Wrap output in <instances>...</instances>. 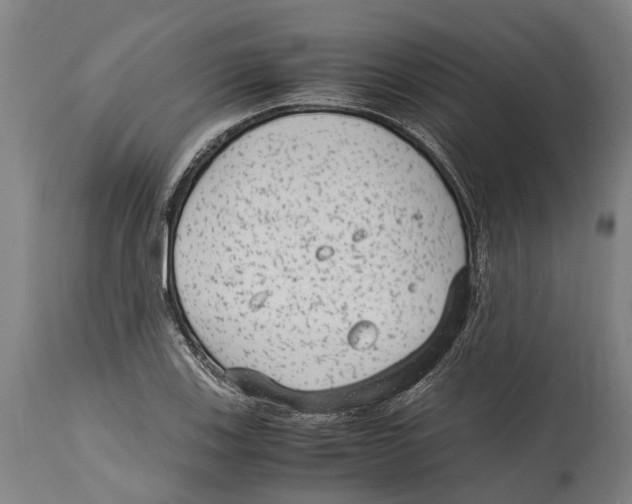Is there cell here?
Wrapping results in <instances>:
<instances>
[{
  "label": "cell",
  "mask_w": 632,
  "mask_h": 504,
  "mask_svg": "<svg viewBox=\"0 0 632 504\" xmlns=\"http://www.w3.org/2000/svg\"><path fill=\"white\" fill-rule=\"evenodd\" d=\"M467 261L431 161L391 128L331 110L232 138L192 186L172 244L176 295L207 354L298 391L364 381L419 349Z\"/></svg>",
  "instance_id": "1"
}]
</instances>
